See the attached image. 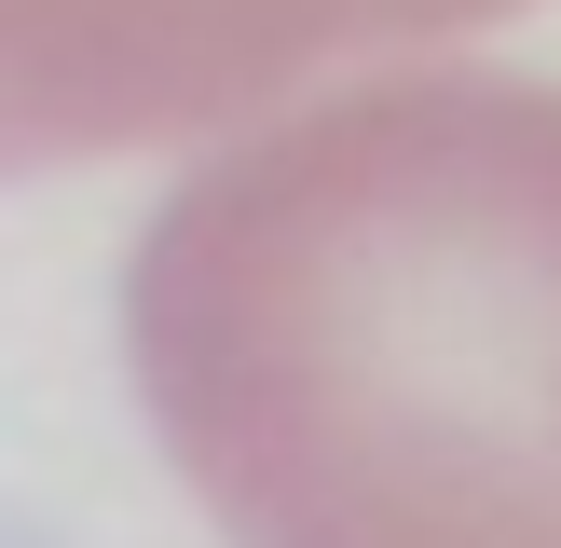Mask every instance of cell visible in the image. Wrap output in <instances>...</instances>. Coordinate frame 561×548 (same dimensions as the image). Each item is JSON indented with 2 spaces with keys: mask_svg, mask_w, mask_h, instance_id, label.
I'll return each mask as SVG.
<instances>
[{
  "mask_svg": "<svg viewBox=\"0 0 561 548\" xmlns=\"http://www.w3.org/2000/svg\"><path fill=\"white\" fill-rule=\"evenodd\" d=\"M124 370L219 548H561V82L370 69L219 137Z\"/></svg>",
  "mask_w": 561,
  "mask_h": 548,
  "instance_id": "obj_1",
  "label": "cell"
},
{
  "mask_svg": "<svg viewBox=\"0 0 561 548\" xmlns=\"http://www.w3.org/2000/svg\"><path fill=\"white\" fill-rule=\"evenodd\" d=\"M356 42V0H0V179L247 137Z\"/></svg>",
  "mask_w": 561,
  "mask_h": 548,
  "instance_id": "obj_2",
  "label": "cell"
},
{
  "mask_svg": "<svg viewBox=\"0 0 561 548\" xmlns=\"http://www.w3.org/2000/svg\"><path fill=\"white\" fill-rule=\"evenodd\" d=\"M493 14H520V0H356V42L398 55V42H453V27H493Z\"/></svg>",
  "mask_w": 561,
  "mask_h": 548,
  "instance_id": "obj_3",
  "label": "cell"
}]
</instances>
